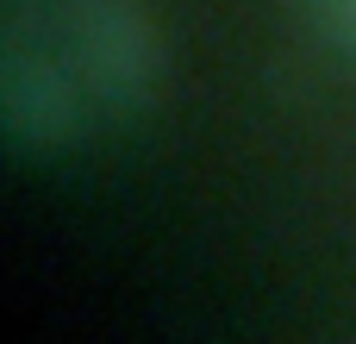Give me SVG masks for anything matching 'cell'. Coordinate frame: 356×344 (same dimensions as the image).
<instances>
[{"mask_svg":"<svg viewBox=\"0 0 356 344\" xmlns=\"http://www.w3.org/2000/svg\"><path fill=\"white\" fill-rule=\"evenodd\" d=\"M6 6L50 44V56L81 81V94L106 125L156 107L169 81V38L150 0H6Z\"/></svg>","mask_w":356,"mask_h":344,"instance_id":"obj_1","label":"cell"},{"mask_svg":"<svg viewBox=\"0 0 356 344\" xmlns=\"http://www.w3.org/2000/svg\"><path fill=\"white\" fill-rule=\"evenodd\" d=\"M106 119L81 81L50 56V44L0 0V144L25 157H63Z\"/></svg>","mask_w":356,"mask_h":344,"instance_id":"obj_2","label":"cell"},{"mask_svg":"<svg viewBox=\"0 0 356 344\" xmlns=\"http://www.w3.org/2000/svg\"><path fill=\"white\" fill-rule=\"evenodd\" d=\"M300 6H307L313 31H319L332 50L356 56V0H300Z\"/></svg>","mask_w":356,"mask_h":344,"instance_id":"obj_3","label":"cell"}]
</instances>
